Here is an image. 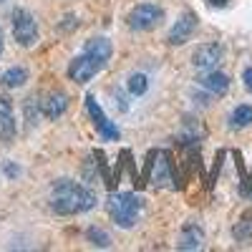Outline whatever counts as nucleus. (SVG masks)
<instances>
[{"label":"nucleus","mask_w":252,"mask_h":252,"mask_svg":"<svg viewBox=\"0 0 252 252\" xmlns=\"http://www.w3.org/2000/svg\"><path fill=\"white\" fill-rule=\"evenodd\" d=\"M51 209L61 217H73V215H83L91 212L96 207V192L89 187H83L73 179H58L51 187Z\"/></svg>","instance_id":"obj_1"},{"label":"nucleus","mask_w":252,"mask_h":252,"mask_svg":"<svg viewBox=\"0 0 252 252\" xmlns=\"http://www.w3.org/2000/svg\"><path fill=\"white\" fill-rule=\"evenodd\" d=\"M111 53H114V46L109 38L98 35V38L86 40L83 53L68 63V78L76 83H89L96 73H101L106 68V63L111 61Z\"/></svg>","instance_id":"obj_2"},{"label":"nucleus","mask_w":252,"mask_h":252,"mask_svg":"<svg viewBox=\"0 0 252 252\" xmlns=\"http://www.w3.org/2000/svg\"><path fill=\"white\" fill-rule=\"evenodd\" d=\"M144 184H154L157 189H182V177L177 174L174 159L166 149H152L146 154L144 166Z\"/></svg>","instance_id":"obj_3"},{"label":"nucleus","mask_w":252,"mask_h":252,"mask_svg":"<svg viewBox=\"0 0 252 252\" xmlns=\"http://www.w3.org/2000/svg\"><path fill=\"white\" fill-rule=\"evenodd\" d=\"M106 209L114 220V224H119L121 229H131L139 217H141V209H144V202L136 192H114L106 199Z\"/></svg>","instance_id":"obj_4"},{"label":"nucleus","mask_w":252,"mask_h":252,"mask_svg":"<svg viewBox=\"0 0 252 252\" xmlns=\"http://www.w3.org/2000/svg\"><path fill=\"white\" fill-rule=\"evenodd\" d=\"M10 26H13V35L18 40V46L31 48L38 43V23L26 8H15L10 13Z\"/></svg>","instance_id":"obj_5"},{"label":"nucleus","mask_w":252,"mask_h":252,"mask_svg":"<svg viewBox=\"0 0 252 252\" xmlns=\"http://www.w3.org/2000/svg\"><path fill=\"white\" fill-rule=\"evenodd\" d=\"M161 20H164V10L159 5L141 3V5L131 8V13L126 15V26L136 33H146V31H154Z\"/></svg>","instance_id":"obj_6"},{"label":"nucleus","mask_w":252,"mask_h":252,"mask_svg":"<svg viewBox=\"0 0 252 252\" xmlns=\"http://www.w3.org/2000/svg\"><path fill=\"white\" fill-rule=\"evenodd\" d=\"M86 111H89V116H91V121H94V126H96V131L101 134L103 141H119V139H121L119 126H116L106 114H103V109L98 106V101H96L94 94L86 96Z\"/></svg>","instance_id":"obj_7"},{"label":"nucleus","mask_w":252,"mask_h":252,"mask_svg":"<svg viewBox=\"0 0 252 252\" xmlns=\"http://www.w3.org/2000/svg\"><path fill=\"white\" fill-rule=\"evenodd\" d=\"M194 31H197V13L184 10L179 15V20L172 26V31L166 33V43L169 46H184L187 40L194 35Z\"/></svg>","instance_id":"obj_8"},{"label":"nucleus","mask_w":252,"mask_h":252,"mask_svg":"<svg viewBox=\"0 0 252 252\" xmlns=\"http://www.w3.org/2000/svg\"><path fill=\"white\" fill-rule=\"evenodd\" d=\"M222 56H224V48L220 43H202L192 53V63L199 71H215L222 63Z\"/></svg>","instance_id":"obj_9"},{"label":"nucleus","mask_w":252,"mask_h":252,"mask_svg":"<svg viewBox=\"0 0 252 252\" xmlns=\"http://www.w3.org/2000/svg\"><path fill=\"white\" fill-rule=\"evenodd\" d=\"M207 129L197 121V119H184L182 129L177 131V141L184 146V149H199V144L204 141Z\"/></svg>","instance_id":"obj_10"},{"label":"nucleus","mask_w":252,"mask_h":252,"mask_svg":"<svg viewBox=\"0 0 252 252\" xmlns=\"http://www.w3.org/2000/svg\"><path fill=\"white\" fill-rule=\"evenodd\" d=\"M18 134L15 126V114H13V103L8 96H0V141L3 144H13Z\"/></svg>","instance_id":"obj_11"},{"label":"nucleus","mask_w":252,"mask_h":252,"mask_svg":"<svg viewBox=\"0 0 252 252\" xmlns=\"http://www.w3.org/2000/svg\"><path fill=\"white\" fill-rule=\"evenodd\" d=\"M66 109H68V96L63 91H51V94L43 96V101H40V114L51 121L61 119L66 114Z\"/></svg>","instance_id":"obj_12"},{"label":"nucleus","mask_w":252,"mask_h":252,"mask_svg":"<svg viewBox=\"0 0 252 252\" xmlns=\"http://www.w3.org/2000/svg\"><path fill=\"white\" fill-rule=\"evenodd\" d=\"M197 83H199L204 91L212 94V96H224V94L229 91V76L220 73L217 68H215V71H204V73L197 78Z\"/></svg>","instance_id":"obj_13"},{"label":"nucleus","mask_w":252,"mask_h":252,"mask_svg":"<svg viewBox=\"0 0 252 252\" xmlns=\"http://www.w3.org/2000/svg\"><path fill=\"white\" fill-rule=\"evenodd\" d=\"M202 245H204V229L197 222H187L182 227V235H179L177 247L179 250H199Z\"/></svg>","instance_id":"obj_14"},{"label":"nucleus","mask_w":252,"mask_h":252,"mask_svg":"<svg viewBox=\"0 0 252 252\" xmlns=\"http://www.w3.org/2000/svg\"><path fill=\"white\" fill-rule=\"evenodd\" d=\"M26 81H28V71L23 66H10L3 76H0V83H3L5 89H20Z\"/></svg>","instance_id":"obj_15"},{"label":"nucleus","mask_w":252,"mask_h":252,"mask_svg":"<svg viewBox=\"0 0 252 252\" xmlns=\"http://www.w3.org/2000/svg\"><path fill=\"white\" fill-rule=\"evenodd\" d=\"M232 237L237 242H250L252 240V209H250V212H245L240 217V222L232 227Z\"/></svg>","instance_id":"obj_16"},{"label":"nucleus","mask_w":252,"mask_h":252,"mask_svg":"<svg viewBox=\"0 0 252 252\" xmlns=\"http://www.w3.org/2000/svg\"><path fill=\"white\" fill-rule=\"evenodd\" d=\"M229 126L232 129H247V126H252V106H247V103L237 106L229 114Z\"/></svg>","instance_id":"obj_17"},{"label":"nucleus","mask_w":252,"mask_h":252,"mask_svg":"<svg viewBox=\"0 0 252 252\" xmlns=\"http://www.w3.org/2000/svg\"><path fill=\"white\" fill-rule=\"evenodd\" d=\"M126 86H129V94L131 96H144L146 91H149V78H146L144 73H131Z\"/></svg>","instance_id":"obj_18"},{"label":"nucleus","mask_w":252,"mask_h":252,"mask_svg":"<svg viewBox=\"0 0 252 252\" xmlns=\"http://www.w3.org/2000/svg\"><path fill=\"white\" fill-rule=\"evenodd\" d=\"M86 240H89L94 247H111L109 232H103L101 227H89V229H86Z\"/></svg>","instance_id":"obj_19"},{"label":"nucleus","mask_w":252,"mask_h":252,"mask_svg":"<svg viewBox=\"0 0 252 252\" xmlns=\"http://www.w3.org/2000/svg\"><path fill=\"white\" fill-rule=\"evenodd\" d=\"M23 109H26L28 126H35V124H38V114H40V98H38V96H28Z\"/></svg>","instance_id":"obj_20"},{"label":"nucleus","mask_w":252,"mask_h":252,"mask_svg":"<svg viewBox=\"0 0 252 252\" xmlns=\"http://www.w3.org/2000/svg\"><path fill=\"white\" fill-rule=\"evenodd\" d=\"M3 172H5V177H8V179H15V177L20 174V166H18V164H13V161H5V164H3Z\"/></svg>","instance_id":"obj_21"},{"label":"nucleus","mask_w":252,"mask_h":252,"mask_svg":"<svg viewBox=\"0 0 252 252\" xmlns=\"http://www.w3.org/2000/svg\"><path fill=\"white\" fill-rule=\"evenodd\" d=\"M240 192H242V197H252V174H247V182L240 187Z\"/></svg>","instance_id":"obj_22"},{"label":"nucleus","mask_w":252,"mask_h":252,"mask_svg":"<svg viewBox=\"0 0 252 252\" xmlns=\"http://www.w3.org/2000/svg\"><path fill=\"white\" fill-rule=\"evenodd\" d=\"M242 81H245L247 91H252V68H245V71H242Z\"/></svg>","instance_id":"obj_23"},{"label":"nucleus","mask_w":252,"mask_h":252,"mask_svg":"<svg viewBox=\"0 0 252 252\" xmlns=\"http://www.w3.org/2000/svg\"><path fill=\"white\" fill-rule=\"evenodd\" d=\"M229 3V0H207V5H212V8H224Z\"/></svg>","instance_id":"obj_24"},{"label":"nucleus","mask_w":252,"mask_h":252,"mask_svg":"<svg viewBox=\"0 0 252 252\" xmlns=\"http://www.w3.org/2000/svg\"><path fill=\"white\" fill-rule=\"evenodd\" d=\"M3 51H5V40H3V31H0V56H3Z\"/></svg>","instance_id":"obj_25"},{"label":"nucleus","mask_w":252,"mask_h":252,"mask_svg":"<svg viewBox=\"0 0 252 252\" xmlns=\"http://www.w3.org/2000/svg\"><path fill=\"white\" fill-rule=\"evenodd\" d=\"M0 3H3V0H0Z\"/></svg>","instance_id":"obj_26"}]
</instances>
